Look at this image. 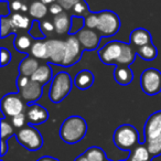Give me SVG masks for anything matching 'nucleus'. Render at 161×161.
I'll use <instances>...</instances> for the list:
<instances>
[{
    "label": "nucleus",
    "instance_id": "f257e3e1",
    "mask_svg": "<svg viewBox=\"0 0 161 161\" xmlns=\"http://www.w3.org/2000/svg\"><path fill=\"white\" fill-rule=\"evenodd\" d=\"M87 131L85 119L80 116H71L63 121L60 128V137L64 142L74 145L84 138Z\"/></svg>",
    "mask_w": 161,
    "mask_h": 161
},
{
    "label": "nucleus",
    "instance_id": "f03ea898",
    "mask_svg": "<svg viewBox=\"0 0 161 161\" xmlns=\"http://www.w3.org/2000/svg\"><path fill=\"white\" fill-rule=\"evenodd\" d=\"M113 140L120 150H132L139 145V135L137 129L131 125H121L115 130Z\"/></svg>",
    "mask_w": 161,
    "mask_h": 161
},
{
    "label": "nucleus",
    "instance_id": "7ed1b4c3",
    "mask_svg": "<svg viewBox=\"0 0 161 161\" xmlns=\"http://www.w3.org/2000/svg\"><path fill=\"white\" fill-rule=\"evenodd\" d=\"M72 90V78L66 72H60L53 77L50 87V99L53 103H60Z\"/></svg>",
    "mask_w": 161,
    "mask_h": 161
},
{
    "label": "nucleus",
    "instance_id": "20e7f679",
    "mask_svg": "<svg viewBox=\"0 0 161 161\" xmlns=\"http://www.w3.org/2000/svg\"><path fill=\"white\" fill-rule=\"evenodd\" d=\"M17 140L30 151H36L43 145V138L40 131L32 126H25L16 134Z\"/></svg>",
    "mask_w": 161,
    "mask_h": 161
},
{
    "label": "nucleus",
    "instance_id": "39448f33",
    "mask_svg": "<svg viewBox=\"0 0 161 161\" xmlns=\"http://www.w3.org/2000/svg\"><path fill=\"white\" fill-rule=\"evenodd\" d=\"M120 28V21L116 14L112 11H103L98 14V25L96 30L102 36L109 38L118 32Z\"/></svg>",
    "mask_w": 161,
    "mask_h": 161
},
{
    "label": "nucleus",
    "instance_id": "423d86ee",
    "mask_svg": "<svg viewBox=\"0 0 161 161\" xmlns=\"http://www.w3.org/2000/svg\"><path fill=\"white\" fill-rule=\"evenodd\" d=\"M141 90L148 95H156L161 92V72L156 69H147L140 76Z\"/></svg>",
    "mask_w": 161,
    "mask_h": 161
},
{
    "label": "nucleus",
    "instance_id": "0eeeda50",
    "mask_svg": "<svg viewBox=\"0 0 161 161\" xmlns=\"http://www.w3.org/2000/svg\"><path fill=\"white\" fill-rule=\"evenodd\" d=\"M25 109V99L20 94H8L1 99V110L6 116L14 117L23 113Z\"/></svg>",
    "mask_w": 161,
    "mask_h": 161
},
{
    "label": "nucleus",
    "instance_id": "6e6552de",
    "mask_svg": "<svg viewBox=\"0 0 161 161\" xmlns=\"http://www.w3.org/2000/svg\"><path fill=\"white\" fill-rule=\"evenodd\" d=\"M123 42L112 41L103 47L98 52V56L104 64H115L119 58L123 50Z\"/></svg>",
    "mask_w": 161,
    "mask_h": 161
},
{
    "label": "nucleus",
    "instance_id": "1a4fd4ad",
    "mask_svg": "<svg viewBox=\"0 0 161 161\" xmlns=\"http://www.w3.org/2000/svg\"><path fill=\"white\" fill-rule=\"evenodd\" d=\"M78 41H80L82 47L85 50H95L101 41V34L98 33L97 30L90 29V28H83L80 31H77Z\"/></svg>",
    "mask_w": 161,
    "mask_h": 161
},
{
    "label": "nucleus",
    "instance_id": "9d476101",
    "mask_svg": "<svg viewBox=\"0 0 161 161\" xmlns=\"http://www.w3.org/2000/svg\"><path fill=\"white\" fill-rule=\"evenodd\" d=\"M65 44H66V52H65V58L63 65L64 66H69V65H73L80 60V41H78L77 36H71L66 39L65 41Z\"/></svg>",
    "mask_w": 161,
    "mask_h": 161
},
{
    "label": "nucleus",
    "instance_id": "9b49d317",
    "mask_svg": "<svg viewBox=\"0 0 161 161\" xmlns=\"http://www.w3.org/2000/svg\"><path fill=\"white\" fill-rule=\"evenodd\" d=\"M49 50V61L58 65H63L66 52L65 41L62 40H49L47 41Z\"/></svg>",
    "mask_w": 161,
    "mask_h": 161
},
{
    "label": "nucleus",
    "instance_id": "f8f14e48",
    "mask_svg": "<svg viewBox=\"0 0 161 161\" xmlns=\"http://www.w3.org/2000/svg\"><path fill=\"white\" fill-rule=\"evenodd\" d=\"M25 116L27 120L31 125H40L49 118V113L44 107H42L39 104H31L25 109Z\"/></svg>",
    "mask_w": 161,
    "mask_h": 161
},
{
    "label": "nucleus",
    "instance_id": "ddd939ff",
    "mask_svg": "<svg viewBox=\"0 0 161 161\" xmlns=\"http://www.w3.org/2000/svg\"><path fill=\"white\" fill-rule=\"evenodd\" d=\"M19 94L22 96V98L27 103L36 102L42 95V85L38 82H34V80H31L25 87L21 88Z\"/></svg>",
    "mask_w": 161,
    "mask_h": 161
},
{
    "label": "nucleus",
    "instance_id": "4468645a",
    "mask_svg": "<svg viewBox=\"0 0 161 161\" xmlns=\"http://www.w3.org/2000/svg\"><path fill=\"white\" fill-rule=\"evenodd\" d=\"M161 135V110L156 112L147 119L145 125L146 139Z\"/></svg>",
    "mask_w": 161,
    "mask_h": 161
},
{
    "label": "nucleus",
    "instance_id": "2eb2a0df",
    "mask_svg": "<svg viewBox=\"0 0 161 161\" xmlns=\"http://www.w3.org/2000/svg\"><path fill=\"white\" fill-rule=\"evenodd\" d=\"M40 64L38 62V58L34 56H28V58H23L21 61L20 65H19V72L20 75H25L31 78V76L34 74V72L39 69Z\"/></svg>",
    "mask_w": 161,
    "mask_h": 161
},
{
    "label": "nucleus",
    "instance_id": "dca6fc26",
    "mask_svg": "<svg viewBox=\"0 0 161 161\" xmlns=\"http://www.w3.org/2000/svg\"><path fill=\"white\" fill-rule=\"evenodd\" d=\"M130 42H131L132 45H135L137 47H142V45H146L148 43H151V34L146 29L139 28V29H136L131 32Z\"/></svg>",
    "mask_w": 161,
    "mask_h": 161
},
{
    "label": "nucleus",
    "instance_id": "f3484780",
    "mask_svg": "<svg viewBox=\"0 0 161 161\" xmlns=\"http://www.w3.org/2000/svg\"><path fill=\"white\" fill-rule=\"evenodd\" d=\"M74 83H75L76 87L80 90H87L94 83V75L88 69H83L76 74L75 78H74Z\"/></svg>",
    "mask_w": 161,
    "mask_h": 161
},
{
    "label": "nucleus",
    "instance_id": "a211bd4d",
    "mask_svg": "<svg viewBox=\"0 0 161 161\" xmlns=\"http://www.w3.org/2000/svg\"><path fill=\"white\" fill-rule=\"evenodd\" d=\"M114 77L115 80L120 85H128L134 80V74L128 66L118 65L114 72Z\"/></svg>",
    "mask_w": 161,
    "mask_h": 161
},
{
    "label": "nucleus",
    "instance_id": "6ab92c4d",
    "mask_svg": "<svg viewBox=\"0 0 161 161\" xmlns=\"http://www.w3.org/2000/svg\"><path fill=\"white\" fill-rule=\"evenodd\" d=\"M53 25L55 28V32L58 34H66L69 31V27H71L69 14L65 11H63L58 16H54Z\"/></svg>",
    "mask_w": 161,
    "mask_h": 161
},
{
    "label": "nucleus",
    "instance_id": "aec40b11",
    "mask_svg": "<svg viewBox=\"0 0 161 161\" xmlns=\"http://www.w3.org/2000/svg\"><path fill=\"white\" fill-rule=\"evenodd\" d=\"M31 80L34 82H38L41 85H45L52 80V71L49 64H42L39 66V69L34 72L31 76Z\"/></svg>",
    "mask_w": 161,
    "mask_h": 161
},
{
    "label": "nucleus",
    "instance_id": "412c9836",
    "mask_svg": "<svg viewBox=\"0 0 161 161\" xmlns=\"http://www.w3.org/2000/svg\"><path fill=\"white\" fill-rule=\"evenodd\" d=\"M149 150L146 145H137L130 152L129 161H150L151 159Z\"/></svg>",
    "mask_w": 161,
    "mask_h": 161
},
{
    "label": "nucleus",
    "instance_id": "4be33fe9",
    "mask_svg": "<svg viewBox=\"0 0 161 161\" xmlns=\"http://www.w3.org/2000/svg\"><path fill=\"white\" fill-rule=\"evenodd\" d=\"M31 55L36 58L40 60H49V50H47V44L44 41L38 40L34 43H32V47L30 49Z\"/></svg>",
    "mask_w": 161,
    "mask_h": 161
},
{
    "label": "nucleus",
    "instance_id": "5701e85b",
    "mask_svg": "<svg viewBox=\"0 0 161 161\" xmlns=\"http://www.w3.org/2000/svg\"><path fill=\"white\" fill-rule=\"evenodd\" d=\"M136 56V52L132 49L131 45L126 44L124 43L123 50H121V54L119 56V58L117 60V65H124V66H128L129 64H131L135 60Z\"/></svg>",
    "mask_w": 161,
    "mask_h": 161
},
{
    "label": "nucleus",
    "instance_id": "b1692460",
    "mask_svg": "<svg viewBox=\"0 0 161 161\" xmlns=\"http://www.w3.org/2000/svg\"><path fill=\"white\" fill-rule=\"evenodd\" d=\"M47 5L43 3L42 1H33L31 6L29 7V14L33 19H42L47 16Z\"/></svg>",
    "mask_w": 161,
    "mask_h": 161
},
{
    "label": "nucleus",
    "instance_id": "393cba45",
    "mask_svg": "<svg viewBox=\"0 0 161 161\" xmlns=\"http://www.w3.org/2000/svg\"><path fill=\"white\" fill-rule=\"evenodd\" d=\"M137 54L140 56L141 58L146 61H152L156 58L157 56V49L152 43H148L142 47H137Z\"/></svg>",
    "mask_w": 161,
    "mask_h": 161
},
{
    "label": "nucleus",
    "instance_id": "a878e982",
    "mask_svg": "<svg viewBox=\"0 0 161 161\" xmlns=\"http://www.w3.org/2000/svg\"><path fill=\"white\" fill-rule=\"evenodd\" d=\"M145 145L147 146L148 150H149L150 154L152 157L161 154V135L152 137V138L146 139Z\"/></svg>",
    "mask_w": 161,
    "mask_h": 161
},
{
    "label": "nucleus",
    "instance_id": "bb28decb",
    "mask_svg": "<svg viewBox=\"0 0 161 161\" xmlns=\"http://www.w3.org/2000/svg\"><path fill=\"white\" fill-rule=\"evenodd\" d=\"M84 156L88 161H107L106 154L99 147H91L85 151Z\"/></svg>",
    "mask_w": 161,
    "mask_h": 161
},
{
    "label": "nucleus",
    "instance_id": "cd10ccee",
    "mask_svg": "<svg viewBox=\"0 0 161 161\" xmlns=\"http://www.w3.org/2000/svg\"><path fill=\"white\" fill-rule=\"evenodd\" d=\"M11 21L14 23V25L16 27V29L20 28V29H23V30H28L30 29V25H31V20H30L29 17L27 16H23L21 14H14L11 16Z\"/></svg>",
    "mask_w": 161,
    "mask_h": 161
},
{
    "label": "nucleus",
    "instance_id": "c85d7f7f",
    "mask_svg": "<svg viewBox=\"0 0 161 161\" xmlns=\"http://www.w3.org/2000/svg\"><path fill=\"white\" fill-rule=\"evenodd\" d=\"M31 47H32V42L29 36L22 34V36H16V39H14V47L18 51L25 53L28 50L31 49Z\"/></svg>",
    "mask_w": 161,
    "mask_h": 161
},
{
    "label": "nucleus",
    "instance_id": "c756f323",
    "mask_svg": "<svg viewBox=\"0 0 161 161\" xmlns=\"http://www.w3.org/2000/svg\"><path fill=\"white\" fill-rule=\"evenodd\" d=\"M1 38H6L7 36L11 34L12 32L16 31V27L12 23L11 19L7 18V17H3L1 18Z\"/></svg>",
    "mask_w": 161,
    "mask_h": 161
},
{
    "label": "nucleus",
    "instance_id": "7c9ffc66",
    "mask_svg": "<svg viewBox=\"0 0 161 161\" xmlns=\"http://www.w3.org/2000/svg\"><path fill=\"white\" fill-rule=\"evenodd\" d=\"M14 134V129L7 120L1 119V139L6 140V139L10 138L12 135Z\"/></svg>",
    "mask_w": 161,
    "mask_h": 161
},
{
    "label": "nucleus",
    "instance_id": "2f4dec72",
    "mask_svg": "<svg viewBox=\"0 0 161 161\" xmlns=\"http://www.w3.org/2000/svg\"><path fill=\"white\" fill-rule=\"evenodd\" d=\"M84 25L86 28L96 30L98 25V14H88L84 19Z\"/></svg>",
    "mask_w": 161,
    "mask_h": 161
},
{
    "label": "nucleus",
    "instance_id": "473e14b6",
    "mask_svg": "<svg viewBox=\"0 0 161 161\" xmlns=\"http://www.w3.org/2000/svg\"><path fill=\"white\" fill-rule=\"evenodd\" d=\"M25 121H28L27 116H25V114H23V113L12 117V125L16 128H18V129H21V128L25 127Z\"/></svg>",
    "mask_w": 161,
    "mask_h": 161
},
{
    "label": "nucleus",
    "instance_id": "72a5a7b5",
    "mask_svg": "<svg viewBox=\"0 0 161 161\" xmlns=\"http://www.w3.org/2000/svg\"><path fill=\"white\" fill-rule=\"evenodd\" d=\"M73 12L77 16H82V14H85L87 12V6L84 1L80 0L73 7Z\"/></svg>",
    "mask_w": 161,
    "mask_h": 161
},
{
    "label": "nucleus",
    "instance_id": "f704fd0d",
    "mask_svg": "<svg viewBox=\"0 0 161 161\" xmlns=\"http://www.w3.org/2000/svg\"><path fill=\"white\" fill-rule=\"evenodd\" d=\"M11 61V52L6 47L1 49V66H6Z\"/></svg>",
    "mask_w": 161,
    "mask_h": 161
},
{
    "label": "nucleus",
    "instance_id": "c9c22d12",
    "mask_svg": "<svg viewBox=\"0 0 161 161\" xmlns=\"http://www.w3.org/2000/svg\"><path fill=\"white\" fill-rule=\"evenodd\" d=\"M56 1L62 6L64 10H69V9H73V7L80 0H56Z\"/></svg>",
    "mask_w": 161,
    "mask_h": 161
},
{
    "label": "nucleus",
    "instance_id": "e433bc0d",
    "mask_svg": "<svg viewBox=\"0 0 161 161\" xmlns=\"http://www.w3.org/2000/svg\"><path fill=\"white\" fill-rule=\"evenodd\" d=\"M41 29H42V31L44 32V33H51V32L55 31L53 22H51V21H49V20H45L41 22Z\"/></svg>",
    "mask_w": 161,
    "mask_h": 161
},
{
    "label": "nucleus",
    "instance_id": "4c0bfd02",
    "mask_svg": "<svg viewBox=\"0 0 161 161\" xmlns=\"http://www.w3.org/2000/svg\"><path fill=\"white\" fill-rule=\"evenodd\" d=\"M49 11L51 12L53 16H58V14H60L61 12H63V7L58 3H54L50 6Z\"/></svg>",
    "mask_w": 161,
    "mask_h": 161
},
{
    "label": "nucleus",
    "instance_id": "58836bf2",
    "mask_svg": "<svg viewBox=\"0 0 161 161\" xmlns=\"http://www.w3.org/2000/svg\"><path fill=\"white\" fill-rule=\"evenodd\" d=\"M30 80H31V78L28 77V76L20 75L18 77V80H17V86H18L19 90H21V88H23L28 83H29Z\"/></svg>",
    "mask_w": 161,
    "mask_h": 161
},
{
    "label": "nucleus",
    "instance_id": "ea45409f",
    "mask_svg": "<svg viewBox=\"0 0 161 161\" xmlns=\"http://www.w3.org/2000/svg\"><path fill=\"white\" fill-rule=\"evenodd\" d=\"M22 6H23V3L20 1V0H12L11 3H9V7L12 11H19V10L22 9Z\"/></svg>",
    "mask_w": 161,
    "mask_h": 161
},
{
    "label": "nucleus",
    "instance_id": "a19ab883",
    "mask_svg": "<svg viewBox=\"0 0 161 161\" xmlns=\"http://www.w3.org/2000/svg\"><path fill=\"white\" fill-rule=\"evenodd\" d=\"M8 151V146H7V142L6 140L1 139V156H5Z\"/></svg>",
    "mask_w": 161,
    "mask_h": 161
},
{
    "label": "nucleus",
    "instance_id": "79ce46f5",
    "mask_svg": "<svg viewBox=\"0 0 161 161\" xmlns=\"http://www.w3.org/2000/svg\"><path fill=\"white\" fill-rule=\"evenodd\" d=\"M36 161H58V159L53 158V157H50V156H44V157H41L40 159H38Z\"/></svg>",
    "mask_w": 161,
    "mask_h": 161
},
{
    "label": "nucleus",
    "instance_id": "37998d69",
    "mask_svg": "<svg viewBox=\"0 0 161 161\" xmlns=\"http://www.w3.org/2000/svg\"><path fill=\"white\" fill-rule=\"evenodd\" d=\"M74 161H88V160H87V158H86V157L83 154V156H80V157H77V158H76Z\"/></svg>",
    "mask_w": 161,
    "mask_h": 161
},
{
    "label": "nucleus",
    "instance_id": "c03bdc74",
    "mask_svg": "<svg viewBox=\"0 0 161 161\" xmlns=\"http://www.w3.org/2000/svg\"><path fill=\"white\" fill-rule=\"evenodd\" d=\"M40 1H42V3H45V5H52V3H55L56 0H40Z\"/></svg>",
    "mask_w": 161,
    "mask_h": 161
},
{
    "label": "nucleus",
    "instance_id": "a18cd8bd",
    "mask_svg": "<svg viewBox=\"0 0 161 161\" xmlns=\"http://www.w3.org/2000/svg\"><path fill=\"white\" fill-rule=\"evenodd\" d=\"M1 1H5V3H6V1H8V0H1Z\"/></svg>",
    "mask_w": 161,
    "mask_h": 161
},
{
    "label": "nucleus",
    "instance_id": "49530a36",
    "mask_svg": "<svg viewBox=\"0 0 161 161\" xmlns=\"http://www.w3.org/2000/svg\"><path fill=\"white\" fill-rule=\"evenodd\" d=\"M126 161H129V160H126Z\"/></svg>",
    "mask_w": 161,
    "mask_h": 161
},
{
    "label": "nucleus",
    "instance_id": "de8ad7c7",
    "mask_svg": "<svg viewBox=\"0 0 161 161\" xmlns=\"http://www.w3.org/2000/svg\"><path fill=\"white\" fill-rule=\"evenodd\" d=\"M1 161H3V160H1Z\"/></svg>",
    "mask_w": 161,
    "mask_h": 161
},
{
    "label": "nucleus",
    "instance_id": "09e8293b",
    "mask_svg": "<svg viewBox=\"0 0 161 161\" xmlns=\"http://www.w3.org/2000/svg\"><path fill=\"white\" fill-rule=\"evenodd\" d=\"M107 161H108V160H107Z\"/></svg>",
    "mask_w": 161,
    "mask_h": 161
}]
</instances>
